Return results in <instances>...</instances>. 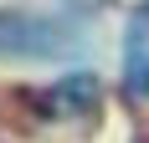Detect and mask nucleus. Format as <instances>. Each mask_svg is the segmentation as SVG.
Instances as JSON below:
<instances>
[{"mask_svg": "<svg viewBox=\"0 0 149 143\" xmlns=\"http://www.w3.org/2000/svg\"><path fill=\"white\" fill-rule=\"evenodd\" d=\"M77 51V31L57 15L0 5V61H62Z\"/></svg>", "mask_w": 149, "mask_h": 143, "instance_id": "f257e3e1", "label": "nucleus"}, {"mask_svg": "<svg viewBox=\"0 0 149 143\" xmlns=\"http://www.w3.org/2000/svg\"><path fill=\"white\" fill-rule=\"evenodd\" d=\"M31 102H36L46 118H72V123H88V118H98V82H93V77H62L57 87L31 92Z\"/></svg>", "mask_w": 149, "mask_h": 143, "instance_id": "f03ea898", "label": "nucleus"}, {"mask_svg": "<svg viewBox=\"0 0 149 143\" xmlns=\"http://www.w3.org/2000/svg\"><path fill=\"white\" fill-rule=\"evenodd\" d=\"M129 87H134L139 97L149 102V46H139V51H134V61H129Z\"/></svg>", "mask_w": 149, "mask_h": 143, "instance_id": "7ed1b4c3", "label": "nucleus"}]
</instances>
